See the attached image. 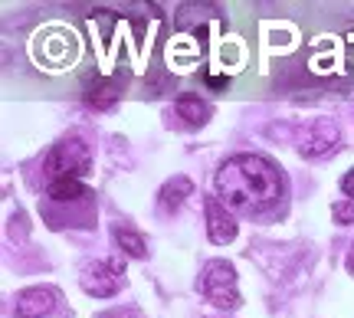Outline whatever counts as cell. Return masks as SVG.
Returning a JSON list of instances; mask_svg holds the SVG:
<instances>
[{"instance_id": "obj_1", "label": "cell", "mask_w": 354, "mask_h": 318, "mask_svg": "<svg viewBox=\"0 0 354 318\" xmlns=\"http://www.w3.org/2000/svg\"><path fill=\"white\" fill-rule=\"evenodd\" d=\"M216 197L233 214H272L286 197V178L266 154H233L216 171Z\"/></svg>"}, {"instance_id": "obj_2", "label": "cell", "mask_w": 354, "mask_h": 318, "mask_svg": "<svg viewBox=\"0 0 354 318\" xmlns=\"http://www.w3.org/2000/svg\"><path fill=\"white\" fill-rule=\"evenodd\" d=\"M92 167V151L88 144L79 135H66L50 148L46 161H43V171L46 178L53 180H82Z\"/></svg>"}, {"instance_id": "obj_3", "label": "cell", "mask_w": 354, "mask_h": 318, "mask_svg": "<svg viewBox=\"0 0 354 318\" xmlns=\"http://www.w3.org/2000/svg\"><path fill=\"white\" fill-rule=\"evenodd\" d=\"M201 292L216 308H240V289H236V269L227 259H210L201 272Z\"/></svg>"}, {"instance_id": "obj_4", "label": "cell", "mask_w": 354, "mask_h": 318, "mask_svg": "<svg viewBox=\"0 0 354 318\" xmlns=\"http://www.w3.org/2000/svg\"><path fill=\"white\" fill-rule=\"evenodd\" d=\"M82 289L95 299H112L122 286H125V263L122 259H95L82 266Z\"/></svg>"}, {"instance_id": "obj_5", "label": "cell", "mask_w": 354, "mask_h": 318, "mask_svg": "<svg viewBox=\"0 0 354 318\" xmlns=\"http://www.w3.org/2000/svg\"><path fill=\"white\" fill-rule=\"evenodd\" d=\"M43 43V59L50 69H66L69 63H76L79 56V43H76V33L66 30V26H46L37 33V46Z\"/></svg>"}, {"instance_id": "obj_6", "label": "cell", "mask_w": 354, "mask_h": 318, "mask_svg": "<svg viewBox=\"0 0 354 318\" xmlns=\"http://www.w3.org/2000/svg\"><path fill=\"white\" fill-rule=\"evenodd\" d=\"M59 302V292L50 286H33V289H20L13 299V315L17 318H43L50 315Z\"/></svg>"}, {"instance_id": "obj_7", "label": "cell", "mask_w": 354, "mask_h": 318, "mask_svg": "<svg viewBox=\"0 0 354 318\" xmlns=\"http://www.w3.org/2000/svg\"><path fill=\"white\" fill-rule=\"evenodd\" d=\"M203 210H207V233L216 246H227V243L236 240V220H233V210H230L220 197H207L203 200Z\"/></svg>"}, {"instance_id": "obj_8", "label": "cell", "mask_w": 354, "mask_h": 318, "mask_svg": "<svg viewBox=\"0 0 354 318\" xmlns=\"http://www.w3.org/2000/svg\"><path fill=\"white\" fill-rule=\"evenodd\" d=\"M335 148H338V128L331 125L328 118H315L312 125L305 128L302 144H299V151L305 158H318V154H328Z\"/></svg>"}, {"instance_id": "obj_9", "label": "cell", "mask_w": 354, "mask_h": 318, "mask_svg": "<svg viewBox=\"0 0 354 318\" xmlns=\"http://www.w3.org/2000/svg\"><path fill=\"white\" fill-rule=\"evenodd\" d=\"M190 194H194L190 178L177 174V178H171L165 187H161V194H158V204H161V210H165V214H177V210H180V204L187 200Z\"/></svg>"}, {"instance_id": "obj_10", "label": "cell", "mask_w": 354, "mask_h": 318, "mask_svg": "<svg viewBox=\"0 0 354 318\" xmlns=\"http://www.w3.org/2000/svg\"><path fill=\"white\" fill-rule=\"evenodd\" d=\"M46 197H50L53 204H79V200H86V197H92V194L86 191L82 180H53Z\"/></svg>"}, {"instance_id": "obj_11", "label": "cell", "mask_w": 354, "mask_h": 318, "mask_svg": "<svg viewBox=\"0 0 354 318\" xmlns=\"http://www.w3.org/2000/svg\"><path fill=\"white\" fill-rule=\"evenodd\" d=\"M115 243L122 246V253L131 256V259H141V256H148V243H145V236H141L135 227H125V223H118V227L112 230Z\"/></svg>"}, {"instance_id": "obj_12", "label": "cell", "mask_w": 354, "mask_h": 318, "mask_svg": "<svg viewBox=\"0 0 354 318\" xmlns=\"http://www.w3.org/2000/svg\"><path fill=\"white\" fill-rule=\"evenodd\" d=\"M177 115L187 122V125H203L207 118H210V105L203 102L201 95H194V92H184L180 99H177Z\"/></svg>"}, {"instance_id": "obj_13", "label": "cell", "mask_w": 354, "mask_h": 318, "mask_svg": "<svg viewBox=\"0 0 354 318\" xmlns=\"http://www.w3.org/2000/svg\"><path fill=\"white\" fill-rule=\"evenodd\" d=\"M86 102L92 105V109H112V105L118 102V86H112V82H95V86H88Z\"/></svg>"}, {"instance_id": "obj_14", "label": "cell", "mask_w": 354, "mask_h": 318, "mask_svg": "<svg viewBox=\"0 0 354 318\" xmlns=\"http://www.w3.org/2000/svg\"><path fill=\"white\" fill-rule=\"evenodd\" d=\"M331 214H335V220H338L342 227L354 223V200H342V204H335L331 207Z\"/></svg>"}, {"instance_id": "obj_15", "label": "cell", "mask_w": 354, "mask_h": 318, "mask_svg": "<svg viewBox=\"0 0 354 318\" xmlns=\"http://www.w3.org/2000/svg\"><path fill=\"white\" fill-rule=\"evenodd\" d=\"M95 318H141L138 308H109V312H99Z\"/></svg>"}, {"instance_id": "obj_16", "label": "cell", "mask_w": 354, "mask_h": 318, "mask_svg": "<svg viewBox=\"0 0 354 318\" xmlns=\"http://www.w3.org/2000/svg\"><path fill=\"white\" fill-rule=\"evenodd\" d=\"M342 194L348 197V200H354V171H348L342 178Z\"/></svg>"}, {"instance_id": "obj_17", "label": "cell", "mask_w": 354, "mask_h": 318, "mask_svg": "<svg viewBox=\"0 0 354 318\" xmlns=\"http://www.w3.org/2000/svg\"><path fill=\"white\" fill-rule=\"evenodd\" d=\"M344 266H348V272L354 276V246H351V253H348V263H344Z\"/></svg>"}]
</instances>
